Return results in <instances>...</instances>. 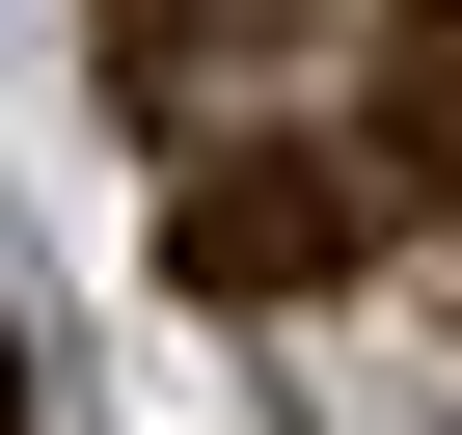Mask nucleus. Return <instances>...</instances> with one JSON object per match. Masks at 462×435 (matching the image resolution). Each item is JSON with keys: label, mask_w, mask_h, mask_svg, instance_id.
<instances>
[{"label": "nucleus", "mask_w": 462, "mask_h": 435, "mask_svg": "<svg viewBox=\"0 0 462 435\" xmlns=\"http://www.w3.org/2000/svg\"><path fill=\"white\" fill-rule=\"evenodd\" d=\"M381 245V163H217L190 190V273L217 300H300V273H354Z\"/></svg>", "instance_id": "f257e3e1"}, {"label": "nucleus", "mask_w": 462, "mask_h": 435, "mask_svg": "<svg viewBox=\"0 0 462 435\" xmlns=\"http://www.w3.org/2000/svg\"><path fill=\"white\" fill-rule=\"evenodd\" d=\"M217 28H273V0H136V55H217Z\"/></svg>", "instance_id": "f03ea898"}, {"label": "nucleus", "mask_w": 462, "mask_h": 435, "mask_svg": "<svg viewBox=\"0 0 462 435\" xmlns=\"http://www.w3.org/2000/svg\"><path fill=\"white\" fill-rule=\"evenodd\" d=\"M0 435H28V354H0Z\"/></svg>", "instance_id": "7ed1b4c3"}]
</instances>
